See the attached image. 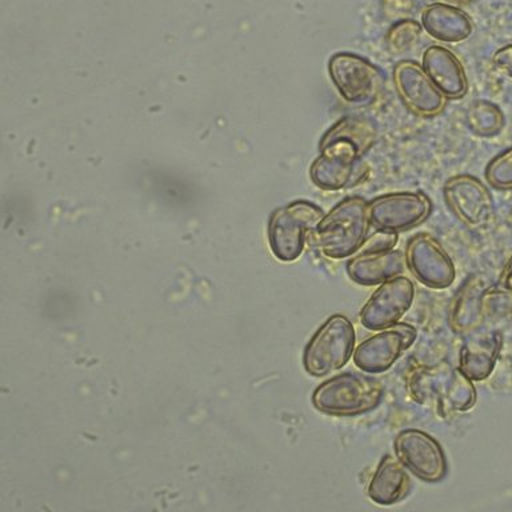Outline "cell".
<instances>
[{"mask_svg": "<svg viewBox=\"0 0 512 512\" xmlns=\"http://www.w3.org/2000/svg\"><path fill=\"white\" fill-rule=\"evenodd\" d=\"M371 227L368 200L347 196L320 220L314 232L316 246L328 259L350 258L366 243Z\"/></svg>", "mask_w": 512, "mask_h": 512, "instance_id": "cell-1", "label": "cell"}, {"mask_svg": "<svg viewBox=\"0 0 512 512\" xmlns=\"http://www.w3.org/2000/svg\"><path fill=\"white\" fill-rule=\"evenodd\" d=\"M383 384L366 372L346 371L315 388L312 406L322 414L350 418L374 411L382 403Z\"/></svg>", "mask_w": 512, "mask_h": 512, "instance_id": "cell-2", "label": "cell"}, {"mask_svg": "<svg viewBox=\"0 0 512 512\" xmlns=\"http://www.w3.org/2000/svg\"><path fill=\"white\" fill-rule=\"evenodd\" d=\"M408 390L416 402L434 403L444 414L470 411L476 403L474 380L446 362L412 372Z\"/></svg>", "mask_w": 512, "mask_h": 512, "instance_id": "cell-3", "label": "cell"}, {"mask_svg": "<svg viewBox=\"0 0 512 512\" xmlns=\"http://www.w3.org/2000/svg\"><path fill=\"white\" fill-rule=\"evenodd\" d=\"M326 212L308 200H295L276 208L268 220V243L280 262H295L302 256L308 235L314 234Z\"/></svg>", "mask_w": 512, "mask_h": 512, "instance_id": "cell-4", "label": "cell"}, {"mask_svg": "<svg viewBox=\"0 0 512 512\" xmlns=\"http://www.w3.org/2000/svg\"><path fill=\"white\" fill-rule=\"evenodd\" d=\"M355 342V327L351 320L342 314L331 315L304 348V370L314 378L334 374L354 356Z\"/></svg>", "mask_w": 512, "mask_h": 512, "instance_id": "cell-5", "label": "cell"}, {"mask_svg": "<svg viewBox=\"0 0 512 512\" xmlns=\"http://www.w3.org/2000/svg\"><path fill=\"white\" fill-rule=\"evenodd\" d=\"M328 75L342 99L354 106L374 103L386 83L383 71L355 52H335L328 60Z\"/></svg>", "mask_w": 512, "mask_h": 512, "instance_id": "cell-6", "label": "cell"}, {"mask_svg": "<svg viewBox=\"0 0 512 512\" xmlns=\"http://www.w3.org/2000/svg\"><path fill=\"white\" fill-rule=\"evenodd\" d=\"M370 168L352 144L334 142L319 147L310 167L311 182L323 191H340L358 186L368 178Z\"/></svg>", "mask_w": 512, "mask_h": 512, "instance_id": "cell-7", "label": "cell"}, {"mask_svg": "<svg viewBox=\"0 0 512 512\" xmlns=\"http://www.w3.org/2000/svg\"><path fill=\"white\" fill-rule=\"evenodd\" d=\"M432 202L422 191H398L368 200L371 226L378 231L406 232L430 218Z\"/></svg>", "mask_w": 512, "mask_h": 512, "instance_id": "cell-8", "label": "cell"}, {"mask_svg": "<svg viewBox=\"0 0 512 512\" xmlns=\"http://www.w3.org/2000/svg\"><path fill=\"white\" fill-rule=\"evenodd\" d=\"M395 456L410 474L426 483L446 479L448 462L442 444L418 428L400 431L394 440Z\"/></svg>", "mask_w": 512, "mask_h": 512, "instance_id": "cell-9", "label": "cell"}, {"mask_svg": "<svg viewBox=\"0 0 512 512\" xmlns=\"http://www.w3.org/2000/svg\"><path fill=\"white\" fill-rule=\"evenodd\" d=\"M444 203L448 210L471 230H480L492 222L495 214L490 188L476 176H451L443 186Z\"/></svg>", "mask_w": 512, "mask_h": 512, "instance_id": "cell-10", "label": "cell"}, {"mask_svg": "<svg viewBox=\"0 0 512 512\" xmlns=\"http://www.w3.org/2000/svg\"><path fill=\"white\" fill-rule=\"evenodd\" d=\"M392 80L400 102L411 114L436 118L446 110L448 99L439 91L422 64L404 59L395 64Z\"/></svg>", "mask_w": 512, "mask_h": 512, "instance_id": "cell-11", "label": "cell"}, {"mask_svg": "<svg viewBox=\"0 0 512 512\" xmlns=\"http://www.w3.org/2000/svg\"><path fill=\"white\" fill-rule=\"evenodd\" d=\"M406 266L423 286L444 290L456 278L454 260L435 236L419 232L407 242Z\"/></svg>", "mask_w": 512, "mask_h": 512, "instance_id": "cell-12", "label": "cell"}, {"mask_svg": "<svg viewBox=\"0 0 512 512\" xmlns=\"http://www.w3.org/2000/svg\"><path fill=\"white\" fill-rule=\"evenodd\" d=\"M418 331L407 323L383 328L355 348V366L366 374H383L414 344Z\"/></svg>", "mask_w": 512, "mask_h": 512, "instance_id": "cell-13", "label": "cell"}, {"mask_svg": "<svg viewBox=\"0 0 512 512\" xmlns=\"http://www.w3.org/2000/svg\"><path fill=\"white\" fill-rule=\"evenodd\" d=\"M415 299L411 279L398 275L376 288L360 310V323L367 330L380 331L399 323Z\"/></svg>", "mask_w": 512, "mask_h": 512, "instance_id": "cell-14", "label": "cell"}, {"mask_svg": "<svg viewBox=\"0 0 512 512\" xmlns=\"http://www.w3.org/2000/svg\"><path fill=\"white\" fill-rule=\"evenodd\" d=\"M406 256L399 250H366L360 248L346 263L348 278L359 286H379L402 275L406 270Z\"/></svg>", "mask_w": 512, "mask_h": 512, "instance_id": "cell-15", "label": "cell"}, {"mask_svg": "<svg viewBox=\"0 0 512 512\" xmlns=\"http://www.w3.org/2000/svg\"><path fill=\"white\" fill-rule=\"evenodd\" d=\"M422 66L435 86L448 100H458L467 95L468 76L462 60L442 46H430L423 52Z\"/></svg>", "mask_w": 512, "mask_h": 512, "instance_id": "cell-16", "label": "cell"}, {"mask_svg": "<svg viewBox=\"0 0 512 512\" xmlns=\"http://www.w3.org/2000/svg\"><path fill=\"white\" fill-rule=\"evenodd\" d=\"M503 338L498 331H474L459 351V368L474 382L487 379L494 371Z\"/></svg>", "mask_w": 512, "mask_h": 512, "instance_id": "cell-17", "label": "cell"}, {"mask_svg": "<svg viewBox=\"0 0 512 512\" xmlns=\"http://www.w3.org/2000/svg\"><path fill=\"white\" fill-rule=\"evenodd\" d=\"M410 471L396 456L384 455L368 483L367 495L379 506H394L411 491Z\"/></svg>", "mask_w": 512, "mask_h": 512, "instance_id": "cell-18", "label": "cell"}, {"mask_svg": "<svg viewBox=\"0 0 512 512\" xmlns=\"http://www.w3.org/2000/svg\"><path fill=\"white\" fill-rule=\"evenodd\" d=\"M423 30L443 43H460L474 32V23L467 12L447 3H432L422 12Z\"/></svg>", "mask_w": 512, "mask_h": 512, "instance_id": "cell-19", "label": "cell"}, {"mask_svg": "<svg viewBox=\"0 0 512 512\" xmlns=\"http://www.w3.org/2000/svg\"><path fill=\"white\" fill-rule=\"evenodd\" d=\"M486 290L482 276H468L452 302L448 323L458 335H468L478 330L484 320L482 296Z\"/></svg>", "mask_w": 512, "mask_h": 512, "instance_id": "cell-20", "label": "cell"}, {"mask_svg": "<svg viewBox=\"0 0 512 512\" xmlns=\"http://www.w3.org/2000/svg\"><path fill=\"white\" fill-rule=\"evenodd\" d=\"M378 139V127L368 118L359 115H347L332 124L322 138L319 147L334 142H347L358 150L363 156L374 147Z\"/></svg>", "mask_w": 512, "mask_h": 512, "instance_id": "cell-21", "label": "cell"}, {"mask_svg": "<svg viewBox=\"0 0 512 512\" xmlns=\"http://www.w3.org/2000/svg\"><path fill=\"white\" fill-rule=\"evenodd\" d=\"M468 130L479 138H494L506 126V118L499 106L490 100L479 99L472 102L466 111Z\"/></svg>", "mask_w": 512, "mask_h": 512, "instance_id": "cell-22", "label": "cell"}, {"mask_svg": "<svg viewBox=\"0 0 512 512\" xmlns=\"http://www.w3.org/2000/svg\"><path fill=\"white\" fill-rule=\"evenodd\" d=\"M423 26L416 20L403 19L392 24L386 35L388 50L392 54H404L412 50L422 38Z\"/></svg>", "mask_w": 512, "mask_h": 512, "instance_id": "cell-23", "label": "cell"}, {"mask_svg": "<svg viewBox=\"0 0 512 512\" xmlns=\"http://www.w3.org/2000/svg\"><path fill=\"white\" fill-rule=\"evenodd\" d=\"M484 178L495 190H512V147L506 148L488 162Z\"/></svg>", "mask_w": 512, "mask_h": 512, "instance_id": "cell-24", "label": "cell"}, {"mask_svg": "<svg viewBox=\"0 0 512 512\" xmlns=\"http://www.w3.org/2000/svg\"><path fill=\"white\" fill-rule=\"evenodd\" d=\"M482 311L484 319L511 314L512 287H486L482 296Z\"/></svg>", "mask_w": 512, "mask_h": 512, "instance_id": "cell-25", "label": "cell"}, {"mask_svg": "<svg viewBox=\"0 0 512 512\" xmlns=\"http://www.w3.org/2000/svg\"><path fill=\"white\" fill-rule=\"evenodd\" d=\"M396 243H398V234L376 230L375 234L368 235L362 248H366V250H392Z\"/></svg>", "mask_w": 512, "mask_h": 512, "instance_id": "cell-26", "label": "cell"}, {"mask_svg": "<svg viewBox=\"0 0 512 512\" xmlns=\"http://www.w3.org/2000/svg\"><path fill=\"white\" fill-rule=\"evenodd\" d=\"M492 64L503 75L512 78V44H507L492 55Z\"/></svg>", "mask_w": 512, "mask_h": 512, "instance_id": "cell-27", "label": "cell"}, {"mask_svg": "<svg viewBox=\"0 0 512 512\" xmlns=\"http://www.w3.org/2000/svg\"><path fill=\"white\" fill-rule=\"evenodd\" d=\"M500 283H502L503 286L512 287V258L508 260L502 275H500Z\"/></svg>", "mask_w": 512, "mask_h": 512, "instance_id": "cell-28", "label": "cell"}]
</instances>
